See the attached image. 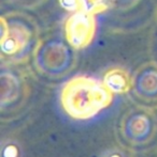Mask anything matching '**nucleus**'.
Returning a JSON list of instances; mask_svg holds the SVG:
<instances>
[{"label":"nucleus","mask_w":157,"mask_h":157,"mask_svg":"<svg viewBox=\"0 0 157 157\" xmlns=\"http://www.w3.org/2000/svg\"><path fill=\"white\" fill-rule=\"evenodd\" d=\"M113 101L111 92L103 82L86 76L71 78L61 89L60 103L65 112L74 120H88Z\"/></svg>","instance_id":"1"},{"label":"nucleus","mask_w":157,"mask_h":157,"mask_svg":"<svg viewBox=\"0 0 157 157\" xmlns=\"http://www.w3.org/2000/svg\"><path fill=\"white\" fill-rule=\"evenodd\" d=\"M157 132V118L152 110L137 107L126 112L121 121V132L134 145L149 143Z\"/></svg>","instance_id":"2"},{"label":"nucleus","mask_w":157,"mask_h":157,"mask_svg":"<svg viewBox=\"0 0 157 157\" xmlns=\"http://www.w3.org/2000/svg\"><path fill=\"white\" fill-rule=\"evenodd\" d=\"M95 14L86 10L76 12L66 23V36L72 47L81 49L92 43L96 31Z\"/></svg>","instance_id":"3"},{"label":"nucleus","mask_w":157,"mask_h":157,"mask_svg":"<svg viewBox=\"0 0 157 157\" xmlns=\"http://www.w3.org/2000/svg\"><path fill=\"white\" fill-rule=\"evenodd\" d=\"M136 94L145 101H157V68L147 67L134 81Z\"/></svg>","instance_id":"4"},{"label":"nucleus","mask_w":157,"mask_h":157,"mask_svg":"<svg viewBox=\"0 0 157 157\" xmlns=\"http://www.w3.org/2000/svg\"><path fill=\"white\" fill-rule=\"evenodd\" d=\"M29 39V32L24 27L9 28L1 34V50L6 55H13L23 49Z\"/></svg>","instance_id":"5"},{"label":"nucleus","mask_w":157,"mask_h":157,"mask_svg":"<svg viewBox=\"0 0 157 157\" xmlns=\"http://www.w3.org/2000/svg\"><path fill=\"white\" fill-rule=\"evenodd\" d=\"M103 83L113 93L124 94L130 91L132 80L127 71L119 67L109 70L103 77Z\"/></svg>","instance_id":"6"},{"label":"nucleus","mask_w":157,"mask_h":157,"mask_svg":"<svg viewBox=\"0 0 157 157\" xmlns=\"http://www.w3.org/2000/svg\"><path fill=\"white\" fill-rule=\"evenodd\" d=\"M83 3L84 10L93 14H98V13L105 12L110 8L112 0H83Z\"/></svg>","instance_id":"7"},{"label":"nucleus","mask_w":157,"mask_h":157,"mask_svg":"<svg viewBox=\"0 0 157 157\" xmlns=\"http://www.w3.org/2000/svg\"><path fill=\"white\" fill-rule=\"evenodd\" d=\"M59 3L61 8L68 12H78L84 10L83 0H59Z\"/></svg>","instance_id":"8"},{"label":"nucleus","mask_w":157,"mask_h":157,"mask_svg":"<svg viewBox=\"0 0 157 157\" xmlns=\"http://www.w3.org/2000/svg\"><path fill=\"white\" fill-rule=\"evenodd\" d=\"M19 151H17L16 145L8 144L2 150V157H17Z\"/></svg>","instance_id":"9"},{"label":"nucleus","mask_w":157,"mask_h":157,"mask_svg":"<svg viewBox=\"0 0 157 157\" xmlns=\"http://www.w3.org/2000/svg\"><path fill=\"white\" fill-rule=\"evenodd\" d=\"M105 157H124V156H123V154L119 153L118 151H111V152H109Z\"/></svg>","instance_id":"10"}]
</instances>
